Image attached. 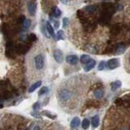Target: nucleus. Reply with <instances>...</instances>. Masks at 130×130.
<instances>
[{
  "label": "nucleus",
  "mask_w": 130,
  "mask_h": 130,
  "mask_svg": "<svg viewBox=\"0 0 130 130\" xmlns=\"http://www.w3.org/2000/svg\"><path fill=\"white\" fill-rule=\"evenodd\" d=\"M61 14H62V11L59 10V7H56V6H55V7H54L52 8V10H51V15H52L55 18L60 17Z\"/></svg>",
  "instance_id": "obj_10"
},
{
  "label": "nucleus",
  "mask_w": 130,
  "mask_h": 130,
  "mask_svg": "<svg viewBox=\"0 0 130 130\" xmlns=\"http://www.w3.org/2000/svg\"><path fill=\"white\" fill-rule=\"evenodd\" d=\"M124 50H125V47L122 46V45H119L116 49V54L117 55H121L122 53H124Z\"/></svg>",
  "instance_id": "obj_23"
},
{
  "label": "nucleus",
  "mask_w": 130,
  "mask_h": 130,
  "mask_svg": "<svg viewBox=\"0 0 130 130\" xmlns=\"http://www.w3.org/2000/svg\"><path fill=\"white\" fill-rule=\"evenodd\" d=\"M107 66L109 69H115L119 66V59H111L107 62Z\"/></svg>",
  "instance_id": "obj_4"
},
{
  "label": "nucleus",
  "mask_w": 130,
  "mask_h": 130,
  "mask_svg": "<svg viewBox=\"0 0 130 130\" xmlns=\"http://www.w3.org/2000/svg\"><path fill=\"white\" fill-rule=\"evenodd\" d=\"M85 9L87 10L88 11H95V8H94V7H93V6H89V7H85Z\"/></svg>",
  "instance_id": "obj_28"
},
{
  "label": "nucleus",
  "mask_w": 130,
  "mask_h": 130,
  "mask_svg": "<svg viewBox=\"0 0 130 130\" xmlns=\"http://www.w3.org/2000/svg\"><path fill=\"white\" fill-rule=\"evenodd\" d=\"M80 62H81L82 63H85V64H86V63H89V62L91 60V59H90V57L88 55H82L81 56H80Z\"/></svg>",
  "instance_id": "obj_17"
},
{
  "label": "nucleus",
  "mask_w": 130,
  "mask_h": 130,
  "mask_svg": "<svg viewBox=\"0 0 130 130\" xmlns=\"http://www.w3.org/2000/svg\"><path fill=\"white\" fill-rule=\"evenodd\" d=\"M41 30H42V34L46 37V38H50V35H49V33L47 31V28H46V23L44 22V20H42V25H41Z\"/></svg>",
  "instance_id": "obj_13"
},
{
  "label": "nucleus",
  "mask_w": 130,
  "mask_h": 130,
  "mask_svg": "<svg viewBox=\"0 0 130 130\" xmlns=\"http://www.w3.org/2000/svg\"><path fill=\"white\" fill-rule=\"evenodd\" d=\"M65 38L64 36V32L63 30H59L56 34V39L58 40H63Z\"/></svg>",
  "instance_id": "obj_20"
},
{
  "label": "nucleus",
  "mask_w": 130,
  "mask_h": 130,
  "mask_svg": "<svg viewBox=\"0 0 130 130\" xmlns=\"http://www.w3.org/2000/svg\"><path fill=\"white\" fill-rule=\"evenodd\" d=\"M41 85H42V81H41V80H38V81L35 82V83L33 84L32 85L30 86V88L28 89V92L33 93L34 91H35V90H36L38 88L40 87Z\"/></svg>",
  "instance_id": "obj_11"
},
{
  "label": "nucleus",
  "mask_w": 130,
  "mask_h": 130,
  "mask_svg": "<svg viewBox=\"0 0 130 130\" xmlns=\"http://www.w3.org/2000/svg\"><path fill=\"white\" fill-rule=\"evenodd\" d=\"M49 91V90H48V88L47 87H42V89H41L40 90H39V92H38V94L39 95H42V94H46L47 92Z\"/></svg>",
  "instance_id": "obj_25"
},
{
  "label": "nucleus",
  "mask_w": 130,
  "mask_h": 130,
  "mask_svg": "<svg viewBox=\"0 0 130 130\" xmlns=\"http://www.w3.org/2000/svg\"><path fill=\"white\" fill-rule=\"evenodd\" d=\"M37 39H38V38H37V36L35 34H29L26 36V40L30 42H35V41H37Z\"/></svg>",
  "instance_id": "obj_18"
},
{
  "label": "nucleus",
  "mask_w": 130,
  "mask_h": 130,
  "mask_svg": "<svg viewBox=\"0 0 130 130\" xmlns=\"http://www.w3.org/2000/svg\"><path fill=\"white\" fill-rule=\"evenodd\" d=\"M31 115H32L33 116L36 117V118H40V115H38V113H36V112H32V113H31Z\"/></svg>",
  "instance_id": "obj_31"
},
{
  "label": "nucleus",
  "mask_w": 130,
  "mask_h": 130,
  "mask_svg": "<svg viewBox=\"0 0 130 130\" xmlns=\"http://www.w3.org/2000/svg\"><path fill=\"white\" fill-rule=\"evenodd\" d=\"M46 25L47 31H48V33H49V34H50V36L52 37L53 38L56 39V34H55V31H54V28H53V26L51 25V24L49 21H46Z\"/></svg>",
  "instance_id": "obj_7"
},
{
  "label": "nucleus",
  "mask_w": 130,
  "mask_h": 130,
  "mask_svg": "<svg viewBox=\"0 0 130 130\" xmlns=\"http://www.w3.org/2000/svg\"><path fill=\"white\" fill-rule=\"evenodd\" d=\"M33 130H40V129H39V127H38V126H35Z\"/></svg>",
  "instance_id": "obj_32"
},
{
  "label": "nucleus",
  "mask_w": 130,
  "mask_h": 130,
  "mask_svg": "<svg viewBox=\"0 0 130 130\" xmlns=\"http://www.w3.org/2000/svg\"><path fill=\"white\" fill-rule=\"evenodd\" d=\"M40 106H41V105H40V103H39V102H36V103L34 104V106H33V108H34L35 111L38 110V109L40 108Z\"/></svg>",
  "instance_id": "obj_27"
},
{
  "label": "nucleus",
  "mask_w": 130,
  "mask_h": 130,
  "mask_svg": "<svg viewBox=\"0 0 130 130\" xmlns=\"http://www.w3.org/2000/svg\"><path fill=\"white\" fill-rule=\"evenodd\" d=\"M34 62H35V67H36L37 69L40 70L43 68V67L45 65L44 56L42 55H38L34 58Z\"/></svg>",
  "instance_id": "obj_2"
},
{
  "label": "nucleus",
  "mask_w": 130,
  "mask_h": 130,
  "mask_svg": "<svg viewBox=\"0 0 130 130\" xmlns=\"http://www.w3.org/2000/svg\"><path fill=\"white\" fill-rule=\"evenodd\" d=\"M71 0H60V2L63 4H68Z\"/></svg>",
  "instance_id": "obj_30"
},
{
  "label": "nucleus",
  "mask_w": 130,
  "mask_h": 130,
  "mask_svg": "<svg viewBox=\"0 0 130 130\" xmlns=\"http://www.w3.org/2000/svg\"><path fill=\"white\" fill-rule=\"evenodd\" d=\"M29 49V46L26 44H20L18 47L16 48V51L20 54H25Z\"/></svg>",
  "instance_id": "obj_8"
},
{
  "label": "nucleus",
  "mask_w": 130,
  "mask_h": 130,
  "mask_svg": "<svg viewBox=\"0 0 130 130\" xmlns=\"http://www.w3.org/2000/svg\"><path fill=\"white\" fill-rule=\"evenodd\" d=\"M68 24V19L67 17L63 18V27L64 28H67Z\"/></svg>",
  "instance_id": "obj_26"
},
{
  "label": "nucleus",
  "mask_w": 130,
  "mask_h": 130,
  "mask_svg": "<svg viewBox=\"0 0 130 130\" xmlns=\"http://www.w3.org/2000/svg\"><path fill=\"white\" fill-rule=\"evenodd\" d=\"M80 125V119L78 117H75L71 121V127L72 128H77Z\"/></svg>",
  "instance_id": "obj_16"
},
{
  "label": "nucleus",
  "mask_w": 130,
  "mask_h": 130,
  "mask_svg": "<svg viewBox=\"0 0 130 130\" xmlns=\"http://www.w3.org/2000/svg\"><path fill=\"white\" fill-rule=\"evenodd\" d=\"M27 7H28V13H29L31 16H35L36 11H37V4H36V3L34 2V1H29L28 3Z\"/></svg>",
  "instance_id": "obj_5"
},
{
  "label": "nucleus",
  "mask_w": 130,
  "mask_h": 130,
  "mask_svg": "<svg viewBox=\"0 0 130 130\" xmlns=\"http://www.w3.org/2000/svg\"><path fill=\"white\" fill-rule=\"evenodd\" d=\"M105 67H106V62L102 60V61H101L100 63H99L98 68V70H99V71H102V70L105 68Z\"/></svg>",
  "instance_id": "obj_24"
},
{
  "label": "nucleus",
  "mask_w": 130,
  "mask_h": 130,
  "mask_svg": "<svg viewBox=\"0 0 130 130\" xmlns=\"http://www.w3.org/2000/svg\"><path fill=\"white\" fill-rule=\"evenodd\" d=\"M31 20L29 19H26L23 21V23H22V26H23L24 29H28V28H30L31 26Z\"/></svg>",
  "instance_id": "obj_19"
},
{
  "label": "nucleus",
  "mask_w": 130,
  "mask_h": 130,
  "mask_svg": "<svg viewBox=\"0 0 130 130\" xmlns=\"http://www.w3.org/2000/svg\"><path fill=\"white\" fill-rule=\"evenodd\" d=\"M98 124H99V116L96 115L92 118V126L94 128H97Z\"/></svg>",
  "instance_id": "obj_15"
},
{
  "label": "nucleus",
  "mask_w": 130,
  "mask_h": 130,
  "mask_svg": "<svg viewBox=\"0 0 130 130\" xmlns=\"http://www.w3.org/2000/svg\"><path fill=\"white\" fill-rule=\"evenodd\" d=\"M53 56H54V59H55V61L59 63H62L63 61V52L57 49V50H55L53 52Z\"/></svg>",
  "instance_id": "obj_3"
},
{
  "label": "nucleus",
  "mask_w": 130,
  "mask_h": 130,
  "mask_svg": "<svg viewBox=\"0 0 130 130\" xmlns=\"http://www.w3.org/2000/svg\"><path fill=\"white\" fill-rule=\"evenodd\" d=\"M96 65V61L94 60V59H91L89 63H87L85 64V72H89L90 71L91 69L94 68V67H95Z\"/></svg>",
  "instance_id": "obj_9"
},
{
  "label": "nucleus",
  "mask_w": 130,
  "mask_h": 130,
  "mask_svg": "<svg viewBox=\"0 0 130 130\" xmlns=\"http://www.w3.org/2000/svg\"><path fill=\"white\" fill-rule=\"evenodd\" d=\"M121 85H122V83H121L120 80H115V81L112 82V83L111 84V90H112V91H115V90H117L121 86Z\"/></svg>",
  "instance_id": "obj_12"
},
{
  "label": "nucleus",
  "mask_w": 130,
  "mask_h": 130,
  "mask_svg": "<svg viewBox=\"0 0 130 130\" xmlns=\"http://www.w3.org/2000/svg\"><path fill=\"white\" fill-rule=\"evenodd\" d=\"M66 62L71 65H77L78 62H79V59H78L77 55H70L66 57Z\"/></svg>",
  "instance_id": "obj_6"
},
{
  "label": "nucleus",
  "mask_w": 130,
  "mask_h": 130,
  "mask_svg": "<svg viewBox=\"0 0 130 130\" xmlns=\"http://www.w3.org/2000/svg\"><path fill=\"white\" fill-rule=\"evenodd\" d=\"M90 120H89L88 119H85L83 120V122H82V128H83L84 129H89V127H90Z\"/></svg>",
  "instance_id": "obj_22"
},
{
  "label": "nucleus",
  "mask_w": 130,
  "mask_h": 130,
  "mask_svg": "<svg viewBox=\"0 0 130 130\" xmlns=\"http://www.w3.org/2000/svg\"><path fill=\"white\" fill-rule=\"evenodd\" d=\"M59 27V22L58 20H55L54 21V28H58Z\"/></svg>",
  "instance_id": "obj_29"
},
{
  "label": "nucleus",
  "mask_w": 130,
  "mask_h": 130,
  "mask_svg": "<svg viewBox=\"0 0 130 130\" xmlns=\"http://www.w3.org/2000/svg\"><path fill=\"white\" fill-rule=\"evenodd\" d=\"M94 97H95L96 98H102V97L104 95V91L102 90H101V89H98V90H96L95 91L94 93Z\"/></svg>",
  "instance_id": "obj_14"
},
{
  "label": "nucleus",
  "mask_w": 130,
  "mask_h": 130,
  "mask_svg": "<svg viewBox=\"0 0 130 130\" xmlns=\"http://www.w3.org/2000/svg\"><path fill=\"white\" fill-rule=\"evenodd\" d=\"M42 114L43 115H46V116L49 117V118H51V119H55V117H56L55 115H53L50 111H42Z\"/></svg>",
  "instance_id": "obj_21"
},
{
  "label": "nucleus",
  "mask_w": 130,
  "mask_h": 130,
  "mask_svg": "<svg viewBox=\"0 0 130 130\" xmlns=\"http://www.w3.org/2000/svg\"><path fill=\"white\" fill-rule=\"evenodd\" d=\"M27 130H29V129H27Z\"/></svg>",
  "instance_id": "obj_33"
},
{
  "label": "nucleus",
  "mask_w": 130,
  "mask_h": 130,
  "mask_svg": "<svg viewBox=\"0 0 130 130\" xmlns=\"http://www.w3.org/2000/svg\"><path fill=\"white\" fill-rule=\"evenodd\" d=\"M72 97V93L68 90H62L59 93V98L61 102H65L68 101Z\"/></svg>",
  "instance_id": "obj_1"
}]
</instances>
